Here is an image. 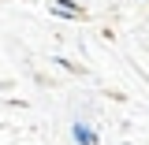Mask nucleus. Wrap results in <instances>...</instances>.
<instances>
[{
	"label": "nucleus",
	"mask_w": 149,
	"mask_h": 145,
	"mask_svg": "<svg viewBox=\"0 0 149 145\" xmlns=\"http://www.w3.org/2000/svg\"><path fill=\"white\" fill-rule=\"evenodd\" d=\"M49 8H52L56 15H67V19H78V15H82V8H78L74 0H52Z\"/></svg>",
	"instance_id": "nucleus-1"
},
{
	"label": "nucleus",
	"mask_w": 149,
	"mask_h": 145,
	"mask_svg": "<svg viewBox=\"0 0 149 145\" xmlns=\"http://www.w3.org/2000/svg\"><path fill=\"white\" fill-rule=\"evenodd\" d=\"M74 142L78 145H97V134H93L86 123H74Z\"/></svg>",
	"instance_id": "nucleus-2"
}]
</instances>
